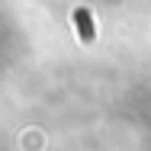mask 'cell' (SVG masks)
Masks as SVG:
<instances>
[{
  "label": "cell",
  "mask_w": 151,
  "mask_h": 151,
  "mask_svg": "<svg viewBox=\"0 0 151 151\" xmlns=\"http://www.w3.org/2000/svg\"><path fill=\"white\" fill-rule=\"evenodd\" d=\"M77 19H81V29H84V39L90 42V23H87V13L81 10V13H77Z\"/></svg>",
  "instance_id": "obj_1"
}]
</instances>
